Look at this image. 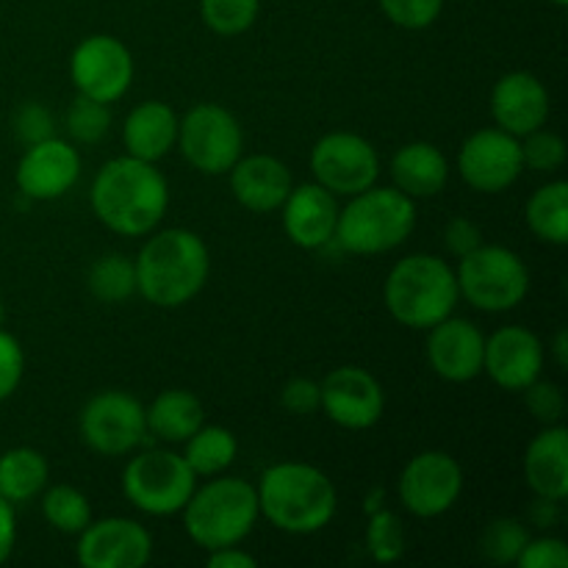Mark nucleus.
Instances as JSON below:
<instances>
[{
  "mask_svg": "<svg viewBox=\"0 0 568 568\" xmlns=\"http://www.w3.org/2000/svg\"><path fill=\"white\" fill-rule=\"evenodd\" d=\"M311 172L327 192L353 197L377 183L381 155L369 139L358 136V133L333 131L325 133L311 150Z\"/></svg>",
  "mask_w": 568,
  "mask_h": 568,
  "instance_id": "11",
  "label": "nucleus"
},
{
  "mask_svg": "<svg viewBox=\"0 0 568 568\" xmlns=\"http://www.w3.org/2000/svg\"><path fill=\"white\" fill-rule=\"evenodd\" d=\"M42 516L53 530L64 532V536H78L92 521V505H89L87 494L78 491L75 486L59 483L44 491Z\"/></svg>",
  "mask_w": 568,
  "mask_h": 568,
  "instance_id": "31",
  "label": "nucleus"
},
{
  "mask_svg": "<svg viewBox=\"0 0 568 568\" xmlns=\"http://www.w3.org/2000/svg\"><path fill=\"white\" fill-rule=\"evenodd\" d=\"M525 403L530 408V414L536 416V422H541L544 427L547 425H560L566 410V397L560 392V386H555L552 381H532L530 386L525 388Z\"/></svg>",
  "mask_w": 568,
  "mask_h": 568,
  "instance_id": "38",
  "label": "nucleus"
},
{
  "mask_svg": "<svg viewBox=\"0 0 568 568\" xmlns=\"http://www.w3.org/2000/svg\"><path fill=\"white\" fill-rule=\"evenodd\" d=\"M549 3H555V6H560V9H564L568 0H549Z\"/></svg>",
  "mask_w": 568,
  "mask_h": 568,
  "instance_id": "49",
  "label": "nucleus"
},
{
  "mask_svg": "<svg viewBox=\"0 0 568 568\" xmlns=\"http://www.w3.org/2000/svg\"><path fill=\"white\" fill-rule=\"evenodd\" d=\"M122 142H125L128 155L155 164L164 159L178 142V114L161 100H148L139 103L131 114L125 116L122 128Z\"/></svg>",
  "mask_w": 568,
  "mask_h": 568,
  "instance_id": "24",
  "label": "nucleus"
},
{
  "mask_svg": "<svg viewBox=\"0 0 568 568\" xmlns=\"http://www.w3.org/2000/svg\"><path fill=\"white\" fill-rule=\"evenodd\" d=\"M14 128H17V136L28 144H37L44 142V139L55 136V122L53 114L44 109L42 103H26L14 116Z\"/></svg>",
  "mask_w": 568,
  "mask_h": 568,
  "instance_id": "41",
  "label": "nucleus"
},
{
  "mask_svg": "<svg viewBox=\"0 0 568 568\" xmlns=\"http://www.w3.org/2000/svg\"><path fill=\"white\" fill-rule=\"evenodd\" d=\"M111 111L109 103L78 94L67 111V133L75 144H98L109 133Z\"/></svg>",
  "mask_w": 568,
  "mask_h": 568,
  "instance_id": "35",
  "label": "nucleus"
},
{
  "mask_svg": "<svg viewBox=\"0 0 568 568\" xmlns=\"http://www.w3.org/2000/svg\"><path fill=\"white\" fill-rule=\"evenodd\" d=\"M525 480L536 497L564 503L568 497V430L547 425L525 453Z\"/></svg>",
  "mask_w": 568,
  "mask_h": 568,
  "instance_id": "23",
  "label": "nucleus"
},
{
  "mask_svg": "<svg viewBox=\"0 0 568 568\" xmlns=\"http://www.w3.org/2000/svg\"><path fill=\"white\" fill-rule=\"evenodd\" d=\"M83 444L103 458H120L142 447L148 436L144 405L128 392H100L83 405L78 416Z\"/></svg>",
  "mask_w": 568,
  "mask_h": 568,
  "instance_id": "10",
  "label": "nucleus"
},
{
  "mask_svg": "<svg viewBox=\"0 0 568 568\" xmlns=\"http://www.w3.org/2000/svg\"><path fill=\"white\" fill-rule=\"evenodd\" d=\"M89 203L109 231L148 236L170 209V183L150 161L120 155L94 175Z\"/></svg>",
  "mask_w": 568,
  "mask_h": 568,
  "instance_id": "1",
  "label": "nucleus"
},
{
  "mask_svg": "<svg viewBox=\"0 0 568 568\" xmlns=\"http://www.w3.org/2000/svg\"><path fill=\"white\" fill-rule=\"evenodd\" d=\"M183 444H186L183 460L197 477L222 475L236 460L239 453L236 436L227 427L205 425V422Z\"/></svg>",
  "mask_w": 568,
  "mask_h": 568,
  "instance_id": "29",
  "label": "nucleus"
},
{
  "mask_svg": "<svg viewBox=\"0 0 568 568\" xmlns=\"http://www.w3.org/2000/svg\"><path fill=\"white\" fill-rule=\"evenodd\" d=\"M486 336L460 316H447L427 331L425 355L430 369L447 383H469L483 375Z\"/></svg>",
  "mask_w": 568,
  "mask_h": 568,
  "instance_id": "18",
  "label": "nucleus"
},
{
  "mask_svg": "<svg viewBox=\"0 0 568 568\" xmlns=\"http://www.w3.org/2000/svg\"><path fill=\"white\" fill-rule=\"evenodd\" d=\"M153 555L148 527L125 516L89 521L78 532L75 558L83 568H142Z\"/></svg>",
  "mask_w": 568,
  "mask_h": 568,
  "instance_id": "16",
  "label": "nucleus"
},
{
  "mask_svg": "<svg viewBox=\"0 0 568 568\" xmlns=\"http://www.w3.org/2000/svg\"><path fill=\"white\" fill-rule=\"evenodd\" d=\"M491 116L497 128L516 139L538 131L549 120L547 87L532 72H508L491 89Z\"/></svg>",
  "mask_w": 568,
  "mask_h": 568,
  "instance_id": "20",
  "label": "nucleus"
},
{
  "mask_svg": "<svg viewBox=\"0 0 568 568\" xmlns=\"http://www.w3.org/2000/svg\"><path fill=\"white\" fill-rule=\"evenodd\" d=\"M320 408L344 430H369L386 410V394L361 366H338L320 383Z\"/></svg>",
  "mask_w": 568,
  "mask_h": 568,
  "instance_id": "15",
  "label": "nucleus"
},
{
  "mask_svg": "<svg viewBox=\"0 0 568 568\" xmlns=\"http://www.w3.org/2000/svg\"><path fill=\"white\" fill-rule=\"evenodd\" d=\"M261 0H200V17L216 37H239L258 20Z\"/></svg>",
  "mask_w": 568,
  "mask_h": 568,
  "instance_id": "32",
  "label": "nucleus"
},
{
  "mask_svg": "<svg viewBox=\"0 0 568 568\" xmlns=\"http://www.w3.org/2000/svg\"><path fill=\"white\" fill-rule=\"evenodd\" d=\"M458 277L444 258L416 253L397 261L383 286V303L399 325L410 331H430L453 316L458 305Z\"/></svg>",
  "mask_w": 568,
  "mask_h": 568,
  "instance_id": "4",
  "label": "nucleus"
},
{
  "mask_svg": "<svg viewBox=\"0 0 568 568\" xmlns=\"http://www.w3.org/2000/svg\"><path fill=\"white\" fill-rule=\"evenodd\" d=\"M281 403L288 414L311 416L314 410H320V383L308 381V377H294L283 386Z\"/></svg>",
  "mask_w": 568,
  "mask_h": 568,
  "instance_id": "42",
  "label": "nucleus"
},
{
  "mask_svg": "<svg viewBox=\"0 0 568 568\" xmlns=\"http://www.w3.org/2000/svg\"><path fill=\"white\" fill-rule=\"evenodd\" d=\"M444 242H447V250L455 255V258H464L471 250H477L483 244V231L480 225H475L466 216H455V220L447 222V231H444Z\"/></svg>",
  "mask_w": 568,
  "mask_h": 568,
  "instance_id": "43",
  "label": "nucleus"
},
{
  "mask_svg": "<svg viewBox=\"0 0 568 568\" xmlns=\"http://www.w3.org/2000/svg\"><path fill=\"white\" fill-rule=\"evenodd\" d=\"M3 322H6V305L3 300H0V327H3Z\"/></svg>",
  "mask_w": 568,
  "mask_h": 568,
  "instance_id": "48",
  "label": "nucleus"
},
{
  "mask_svg": "<svg viewBox=\"0 0 568 568\" xmlns=\"http://www.w3.org/2000/svg\"><path fill=\"white\" fill-rule=\"evenodd\" d=\"M527 541H530V532L519 519H494L480 532V552L491 564L508 566L516 564Z\"/></svg>",
  "mask_w": 568,
  "mask_h": 568,
  "instance_id": "34",
  "label": "nucleus"
},
{
  "mask_svg": "<svg viewBox=\"0 0 568 568\" xmlns=\"http://www.w3.org/2000/svg\"><path fill=\"white\" fill-rule=\"evenodd\" d=\"M552 353H555V364H558L560 369H566V366H568V333L566 331L555 333Z\"/></svg>",
  "mask_w": 568,
  "mask_h": 568,
  "instance_id": "47",
  "label": "nucleus"
},
{
  "mask_svg": "<svg viewBox=\"0 0 568 568\" xmlns=\"http://www.w3.org/2000/svg\"><path fill=\"white\" fill-rule=\"evenodd\" d=\"M26 372V355L20 342L0 327V403L20 388Z\"/></svg>",
  "mask_w": 568,
  "mask_h": 568,
  "instance_id": "40",
  "label": "nucleus"
},
{
  "mask_svg": "<svg viewBox=\"0 0 568 568\" xmlns=\"http://www.w3.org/2000/svg\"><path fill=\"white\" fill-rule=\"evenodd\" d=\"M181 514L186 536L205 552L239 547L258 525V494L242 477H214L203 488H194Z\"/></svg>",
  "mask_w": 568,
  "mask_h": 568,
  "instance_id": "5",
  "label": "nucleus"
},
{
  "mask_svg": "<svg viewBox=\"0 0 568 568\" xmlns=\"http://www.w3.org/2000/svg\"><path fill=\"white\" fill-rule=\"evenodd\" d=\"M78 178H81V155L70 142L59 136L28 144L14 172L22 197L39 200V203L64 197L75 186Z\"/></svg>",
  "mask_w": 568,
  "mask_h": 568,
  "instance_id": "17",
  "label": "nucleus"
},
{
  "mask_svg": "<svg viewBox=\"0 0 568 568\" xmlns=\"http://www.w3.org/2000/svg\"><path fill=\"white\" fill-rule=\"evenodd\" d=\"M397 494L408 514L419 519H436L453 510L464 494V469L449 453L427 449L403 466Z\"/></svg>",
  "mask_w": 568,
  "mask_h": 568,
  "instance_id": "12",
  "label": "nucleus"
},
{
  "mask_svg": "<svg viewBox=\"0 0 568 568\" xmlns=\"http://www.w3.org/2000/svg\"><path fill=\"white\" fill-rule=\"evenodd\" d=\"M558 505L555 499L538 497L536 505H532V525L538 527H552L558 521Z\"/></svg>",
  "mask_w": 568,
  "mask_h": 568,
  "instance_id": "46",
  "label": "nucleus"
},
{
  "mask_svg": "<svg viewBox=\"0 0 568 568\" xmlns=\"http://www.w3.org/2000/svg\"><path fill=\"white\" fill-rule=\"evenodd\" d=\"M178 148L203 175H227L244 153V133L236 116L220 103H200L178 120Z\"/></svg>",
  "mask_w": 568,
  "mask_h": 568,
  "instance_id": "9",
  "label": "nucleus"
},
{
  "mask_svg": "<svg viewBox=\"0 0 568 568\" xmlns=\"http://www.w3.org/2000/svg\"><path fill=\"white\" fill-rule=\"evenodd\" d=\"M366 549L377 564H397L405 555V527L394 510H372L366 525Z\"/></svg>",
  "mask_w": 568,
  "mask_h": 568,
  "instance_id": "33",
  "label": "nucleus"
},
{
  "mask_svg": "<svg viewBox=\"0 0 568 568\" xmlns=\"http://www.w3.org/2000/svg\"><path fill=\"white\" fill-rule=\"evenodd\" d=\"M17 541V519H14V505L6 503L0 497V566L9 560L11 549H14Z\"/></svg>",
  "mask_w": 568,
  "mask_h": 568,
  "instance_id": "44",
  "label": "nucleus"
},
{
  "mask_svg": "<svg viewBox=\"0 0 568 568\" xmlns=\"http://www.w3.org/2000/svg\"><path fill=\"white\" fill-rule=\"evenodd\" d=\"M519 568H568V547L566 541L552 536L530 538L516 558Z\"/></svg>",
  "mask_w": 568,
  "mask_h": 568,
  "instance_id": "39",
  "label": "nucleus"
},
{
  "mask_svg": "<svg viewBox=\"0 0 568 568\" xmlns=\"http://www.w3.org/2000/svg\"><path fill=\"white\" fill-rule=\"evenodd\" d=\"M544 344L532 331L508 325L494 331L486 338L483 372L497 383L503 392H525L532 381L541 377Z\"/></svg>",
  "mask_w": 568,
  "mask_h": 568,
  "instance_id": "19",
  "label": "nucleus"
},
{
  "mask_svg": "<svg viewBox=\"0 0 568 568\" xmlns=\"http://www.w3.org/2000/svg\"><path fill=\"white\" fill-rule=\"evenodd\" d=\"M460 178L475 192L503 194L519 181L525 161H521L519 139L503 128H483L464 142L458 153Z\"/></svg>",
  "mask_w": 568,
  "mask_h": 568,
  "instance_id": "14",
  "label": "nucleus"
},
{
  "mask_svg": "<svg viewBox=\"0 0 568 568\" xmlns=\"http://www.w3.org/2000/svg\"><path fill=\"white\" fill-rule=\"evenodd\" d=\"M205 564L211 568H255L258 560L239 547H222L209 552V560H205Z\"/></svg>",
  "mask_w": 568,
  "mask_h": 568,
  "instance_id": "45",
  "label": "nucleus"
},
{
  "mask_svg": "<svg viewBox=\"0 0 568 568\" xmlns=\"http://www.w3.org/2000/svg\"><path fill=\"white\" fill-rule=\"evenodd\" d=\"M50 466L39 449L14 447L0 455V497L11 505L31 503L44 491Z\"/></svg>",
  "mask_w": 568,
  "mask_h": 568,
  "instance_id": "27",
  "label": "nucleus"
},
{
  "mask_svg": "<svg viewBox=\"0 0 568 568\" xmlns=\"http://www.w3.org/2000/svg\"><path fill=\"white\" fill-rule=\"evenodd\" d=\"M377 3L394 26L408 28V31L430 28L444 9V0H377Z\"/></svg>",
  "mask_w": 568,
  "mask_h": 568,
  "instance_id": "37",
  "label": "nucleus"
},
{
  "mask_svg": "<svg viewBox=\"0 0 568 568\" xmlns=\"http://www.w3.org/2000/svg\"><path fill=\"white\" fill-rule=\"evenodd\" d=\"M525 220L541 242L555 244V247L568 244V183L552 181L536 189L527 200Z\"/></svg>",
  "mask_w": 568,
  "mask_h": 568,
  "instance_id": "28",
  "label": "nucleus"
},
{
  "mask_svg": "<svg viewBox=\"0 0 568 568\" xmlns=\"http://www.w3.org/2000/svg\"><path fill=\"white\" fill-rule=\"evenodd\" d=\"M416 227V200L392 186H369L338 209V247L353 255H381L399 247Z\"/></svg>",
  "mask_w": 568,
  "mask_h": 568,
  "instance_id": "6",
  "label": "nucleus"
},
{
  "mask_svg": "<svg viewBox=\"0 0 568 568\" xmlns=\"http://www.w3.org/2000/svg\"><path fill=\"white\" fill-rule=\"evenodd\" d=\"M258 510L275 530L288 536H314L325 530L338 510L331 477L311 464H275L261 475Z\"/></svg>",
  "mask_w": 568,
  "mask_h": 568,
  "instance_id": "3",
  "label": "nucleus"
},
{
  "mask_svg": "<svg viewBox=\"0 0 568 568\" xmlns=\"http://www.w3.org/2000/svg\"><path fill=\"white\" fill-rule=\"evenodd\" d=\"M87 286L98 303H125L136 294V266L120 253L103 255L92 264L87 275Z\"/></svg>",
  "mask_w": 568,
  "mask_h": 568,
  "instance_id": "30",
  "label": "nucleus"
},
{
  "mask_svg": "<svg viewBox=\"0 0 568 568\" xmlns=\"http://www.w3.org/2000/svg\"><path fill=\"white\" fill-rule=\"evenodd\" d=\"M521 161L532 172H558L566 164V142L558 133L538 128L519 139Z\"/></svg>",
  "mask_w": 568,
  "mask_h": 568,
  "instance_id": "36",
  "label": "nucleus"
},
{
  "mask_svg": "<svg viewBox=\"0 0 568 568\" xmlns=\"http://www.w3.org/2000/svg\"><path fill=\"white\" fill-rule=\"evenodd\" d=\"M460 297L477 311L503 314L525 303L530 292V272L514 250L503 244H480L458 264Z\"/></svg>",
  "mask_w": 568,
  "mask_h": 568,
  "instance_id": "7",
  "label": "nucleus"
},
{
  "mask_svg": "<svg viewBox=\"0 0 568 568\" xmlns=\"http://www.w3.org/2000/svg\"><path fill=\"white\" fill-rule=\"evenodd\" d=\"M394 189L408 194L410 200L436 197L449 181L447 155L430 142H410L394 153L392 159Z\"/></svg>",
  "mask_w": 568,
  "mask_h": 568,
  "instance_id": "25",
  "label": "nucleus"
},
{
  "mask_svg": "<svg viewBox=\"0 0 568 568\" xmlns=\"http://www.w3.org/2000/svg\"><path fill=\"white\" fill-rule=\"evenodd\" d=\"M283 231L292 244L303 250H320L333 242L338 222L336 194L327 192L320 183H303L292 186L288 197L283 200Z\"/></svg>",
  "mask_w": 568,
  "mask_h": 568,
  "instance_id": "21",
  "label": "nucleus"
},
{
  "mask_svg": "<svg viewBox=\"0 0 568 568\" xmlns=\"http://www.w3.org/2000/svg\"><path fill=\"white\" fill-rule=\"evenodd\" d=\"M136 292L155 308H181L203 292L211 255L203 239L186 227H170L148 239L139 250Z\"/></svg>",
  "mask_w": 568,
  "mask_h": 568,
  "instance_id": "2",
  "label": "nucleus"
},
{
  "mask_svg": "<svg viewBox=\"0 0 568 568\" xmlns=\"http://www.w3.org/2000/svg\"><path fill=\"white\" fill-rule=\"evenodd\" d=\"M231 189L239 205L253 214H272L292 192V172L275 155H247L231 166Z\"/></svg>",
  "mask_w": 568,
  "mask_h": 568,
  "instance_id": "22",
  "label": "nucleus"
},
{
  "mask_svg": "<svg viewBox=\"0 0 568 568\" xmlns=\"http://www.w3.org/2000/svg\"><path fill=\"white\" fill-rule=\"evenodd\" d=\"M70 78L78 94L116 103L133 83V55L116 37L92 33L70 55Z\"/></svg>",
  "mask_w": 568,
  "mask_h": 568,
  "instance_id": "13",
  "label": "nucleus"
},
{
  "mask_svg": "<svg viewBox=\"0 0 568 568\" xmlns=\"http://www.w3.org/2000/svg\"><path fill=\"white\" fill-rule=\"evenodd\" d=\"M197 488V475L189 469L183 455L150 449L128 460L122 471V491L128 503L148 516L181 514Z\"/></svg>",
  "mask_w": 568,
  "mask_h": 568,
  "instance_id": "8",
  "label": "nucleus"
},
{
  "mask_svg": "<svg viewBox=\"0 0 568 568\" xmlns=\"http://www.w3.org/2000/svg\"><path fill=\"white\" fill-rule=\"evenodd\" d=\"M144 416H148V430L159 442L170 444H183L205 422L203 403L186 388L161 392L150 408H144Z\"/></svg>",
  "mask_w": 568,
  "mask_h": 568,
  "instance_id": "26",
  "label": "nucleus"
}]
</instances>
